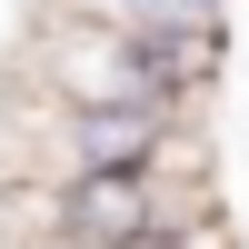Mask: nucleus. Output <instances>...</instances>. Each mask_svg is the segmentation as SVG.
I'll return each mask as SVG.
<instances>
[{
	"label": "nucleus",
	"instance_id": "obj_1",
	"mask_svg": "<svg viewBox=\"0 0 249 249\" xmlns=\"http://www.w3.org/2000/svg\"><path fill=\"white\" fill-rule=\"evenodd\" d=\"M10 179H210V120L179 110H0V190Z\"/></svg>",
	"mask_w": 249,
	"mask_h": 249
},
{
	"label": "nucleus",
	"instance_id": "obj_2",
	"mask_svg": "<svg viewBox=\"0 0 249 249\" xmlns=\"http://www.w3.org/2000/svg\"><path fill=\"white\" fill-rule=\"evenodd\" d=\"M219 219V179H10V249H170Z\"/></svg>",
	"mask_w": 249,
	"mask_h": 249
},
{
	"label": "nucleus",
	"instance_id": "obj_3",
	"mask_svg": "<svg viewBox=\"0 0 249 249\" xmlns=\"http://www.w3.org/2000/svg\"><path fill=\"white\" fill-rule=\"evenodd\" d=\"M10 70H20V90L40 110H179V120H210V110H190L160 80V60H150L140 30L90 20V10H50V0H40V20H30Z\"/></svg>",
	"mask_w": 249,
	"mask_h": 249
}]
</instances>
